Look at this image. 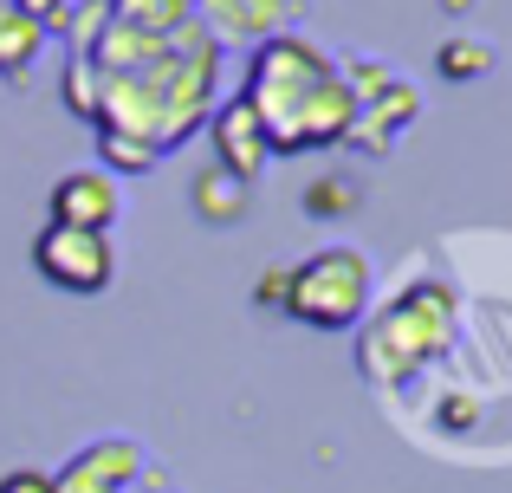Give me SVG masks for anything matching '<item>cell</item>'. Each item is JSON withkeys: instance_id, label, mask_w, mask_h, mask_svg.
Returning <instances> with one entry per match:
<instances>
[{"instance_id": "cell-11", "label": "cell", "mask_w": 512, "mask_h": 493, "mask_svg": "<svg viewBox=\"0 0 512 493\" xmlns=\"http://www.w3.org/2000/svg\"><path fill=\"white\" fill-rule=\"evenodd\" d=\"M247 195H253V182L227 176L221 163H208V169L195 176V208H201L208 221H221V228H227V221H240V215H247Z\"/></svg>"}, {"instance_id": "cell-1", "label": "cell", "mask_w": 512, "mask_h": 493, "mask_svg": "<svg viewBox=\"0 0 512 493\" xmlns=\"http://www.w3.org/2000/svg\"><path fill=\"white\" fill-rule=\"evenodd\" d=\"M240 98L260 117L266 150H325L357 124V98H350L344 72L305 39H266L247 65Z\"/></svg>"}, {"instance_id": "cell-6", "label": "cell", "mask_w": 512, "mask_h": 493, "mask_svg": "<svg viewBox=\"0 0 512 493\" xmlns=\"http://www.w3.org/2000/svg\"><path fill=\"white\" fill-rule=\"evenodd\" d=\"M214 156H221V169H227V176H240V182H253V176H260V163L273 156L247 98H227L221 111H214Z\"/></svg>"}, {"instance_id": "cell-4", "label": "cell", "mask_w": 512, "mask_h": 493, "mask_svg": "<svg viewBox=\"0 0 512 493\" xmlns=\"http://www.w3.org/2000/svg\"><path fill=\"white\" fill-rule=\"evenodd\" d=\"M33 266L39 279H52L59 292H104L117 273L111 234H85V228H39L33 234Z\"/></svg>"}, {"instance_id": "cell-14", "label": "cell", "mask_w": 512, "mask_h": 493, "mask_svg": "<svg viewBox=\"0 0 512 493\" xmlns=\"http://www.w3.org/2000/svg\"><path fill=\"white\" fill-rule=\"evenodd\" d=\"M344 208H357V189L344 176H325L305 189V215H344Z\"/></svg>"}, {"instance_id": "cell-8", "label": "cell", "mask_w": 512, "mask_h": 493, "mask_svg": "<svg viewBox=\"0 0 512 493\" xmlns=\"http://www.w3.org/2000/svg\"><path fill=\"white\" fill-rule=\"evenodd\" d=\"M415 111H422V98H415L409 85H396L389 78L376 98H363L357 104V124H350V143L363 137V150H389V137H396L402 124H415Z\"/></svg>"}, {"instance_id": "cell-2", "label": "cell", "mask_w": 512, "mask_h": 493, "mask_svg": "<svg viewBox=\"0 0 512 493\" xmlns=\"http://www.w3.org/2000/svg\"><path fill=\"white\" fill-rule=\"evenodd\" d=\"M448 338H454V292L441 279H422L357 325V370L370 383H402L428 357L448 351Z\"/></svg>"}, {"instance_id": "cell-18", "label": "cell", "mask_w": 512, "mask_h": 493, "mask_svg": "<svg viewBox=\"0 0 512 493\" xmlns=\"http://www.w3.org/2000/svg\"><path fill=\"white\" fill-rule=\"evenodd\" d=\"M441 7H448V13H467V7H474V0H441Z\"/></svg>"}, {"instance_id": "cell-9", "label": "cell", "mask_w": 512, "mask_h": 493, "mask_svg": "<svg viewBox=\"0 0 512 493\" xmlns=\"http://www.w3.org/2000/svg\"><path fill=\"white\" fill-rule=\"evenodd\" d=\"M111 20L130 26V33H150V39H169L195 20V0H111Z\"/></svg>"}, {"instance_id": "cell-13", "label": "cell", "mask_w": 512, "mask_h": 493, "mask_svg": "<svg viewBox=\"0 0 512 493\" xmlns=\"http://www.w3.org/2000/svg\"><path fill=\"white\" fill-rule=\"evenodd\" d=\"M98 156H104L111 169H124V176H137V169H156V163H163V150H156V143L124 137V130H98Z\"/></svg>"}, {"instance_id": "cell-3", "label": "cell", "mask_w": 512, "mask_h": 493, "mask_svg": "<svg viewBox=\"0 0 512 493\" xmlns=\"http://www.w3.org/2000/svg\"><path fill=\"white\" fill-rule=\"evenodd\" d=\"M286 312L312 331H357L370 318V260L357 247H318L286 266Z\"/></svg>"}, {"instance_id": "cell-10", "label": "cell", "mask_w": 512, "mask_h": 493, "mask_svg": "<svg viewBox=\"0 0 512 493\" xmlns=\"http://www.w3.org/2000/svg\"><path fill=\"white\" fill-rule=\"evenodd\" d=\"M39 46H46V26H39L33 13H20L13 0H0V78L26 72V65L39 59Z\"/></svg>"}, {"instance_id": "cell-15", "label": "cell", "mask_w": 512, "mask_h": 493, "mask_svg": "<svg viewBox=\"0 0 512 493\" xmlns=\"http://www.w3.org/2000/svg\"><path fill=\"white\" fill-rule=\"evenodd\" d=\"M0 493H59V474H46V468H7V474H0Z\"/></svg>"}, {"instance_id": "cell-12", "label": "cell", "mask_w": 512, "mask_h": 493, "mask_svg": "<svg viewBox=\"0 0 512 493\" xmlns=\"http://www.w3.org/2000/svg\"><path fill=\"white\" fill-rule=\"evenodd\" d=\"M435 72L454 78V85H467V78H487V72H493V46H487V39H441Z\"/></svg>"}, {"instance_id": "cell-17", "label": "cell", "mask_w": 512, "mask_h": 493, "mask_svg": "<svg viewBox=\"0 0 512 493\" xmlns=\"http://www.w3.org/2000/svg\"><path fill=\"white\" fill-rule=\"evenodd\" d=\"M253 299L273 305V312H286V266H273V273H266L260 286H253Z\"/></svg>"}, {"instance_id": "cell-5", "label": "cell", "mask_w": 512, "mask_h": 493, "mask_svg": "<svg viewBox=\"0 0 512 493\" xmlns=\"http://www.w3.org/2000/svg\"><path fill=\"white\" fill-rule=\"evenodd\" d=\"M52 228H85V234H111L117 221V182L98 176V169H72V176L52 182Z\"/></svg>"}, {"instance_id": "cell-16", "label": "cell", "mask_w": 512, "mask_h": 493, "mask_svg": "<svg viewBox=\"0 0 512 493\" xmlns=\"http://www.w3.org/2000/svg\"><path fill=\"white\" fill-rule=\"evenodd\" d=\"M13 7H20V13H33V20L52 33V26H59L65 13H72V0H13Z\"/></svg>"}, {"instance_id": "cell-7", "label": "cell", "mask_w": 512, "mask_h": 493, "mask_svg": "<svg viewBox=\"0 0 512 493\" xmlns=\"http://www.w3.org/2000/svg\"><path fill=\"white\" fill-rule=\"evenodd\" d=\"M143 468V448L137 442H98L59 474V493H124Z\"/></svg>"}]
</instances>
